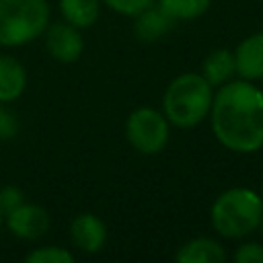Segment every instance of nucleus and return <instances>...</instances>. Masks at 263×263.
Masks as SVG:
<instances>
[{
    "instance_id": "1",
    "label": "nucleus",
    "mask_w": 263,
    "mask_h": 263,
    "mask_svg": "<svg viewBox=\"0 0 263 263\" xmlns=\"http://www.w3.org/2000/svg\"><path fill=\"white\" fill-rule=\"evenodd\" d=\"M210 125L230 152L253 154L263 148V90L245 78H232L214 90Z\"/></svg>"
},
{
    "instance_id": "2",
    "label": "nucleus",
    "mask_w": 263,
    "mask_h": 263,
    "mask_svg": "<svg viewBox=\"0 0 263 263\" xmlns=\"http://www.w3.org/2000/svg\"><path fill=\"white\" fill-rule=\"evenodd\" d=\"M214 90L216 88L199 72L179 74L164 88L162 113L168 123L179 129L197 127L210 115Z\"/></svg>"
},
{
    "instance_id": "3",
    "label": "nucleus",
    "mask_w": 263,
    "mask_h": 263,
    "mask_svg": "<svg viewBox=\"0 0 263 263\" xmlns=\"http://www.w3.org/2000/svg\"><path fill=\"white\" fill-rule=\"evenodd\" d=\"M263 218V199L249 187H230L222 191L210 210L214 230L228 240L245 238L259 230Z\"/></svg>"
},
{
    "instance_id": "4",
    "label": "nucleus",
    "mask_w": 263,
    "mask_h": 263,
    "mask_svg": "<svg viewBox=\"0 0 263 263\" xmlns=\"http://www.w3.org/2000/svg\"><path fill=\"white\" fill-rule=\"evenodd\" d=\"M49 14L47 0H0V47H21L39 39Z\"/></svg>"
},
{
    "instance_id": "5",
    "label": "nucleus",
    "mask_w": 263,
    "mask_h": 263,
    "mask_svg": "<svg viewBox=\"0 0 263 263\" xmlns=\"http://www.w3.org/2000/svg\"><path fill=\"white\" fill-rule=\"evenodd\" d=\"M125 138L140 154H158L171 138V123L162 111L154 107H138L125 119Z\"/></svg>"
},
{
    "instance_id": "6",
    "label": "nucleus",
    "mask_w": 263,
    "mask_h": 263,
    "mask_svg": "<svg viewBox=\"0 0 263 263\" xmlns=\"http://www.w3.org/2000/svg\"><path fill=\"white\" fill-rule=\"evenodd\" d=\"M43 41L47 53L60 64H74L80 60L84 51V39L80 35V29H76L66 21L47 25L43 33Z\"/></svg>"
},
{
    "instance_id": "7",
    "label": "nucleus",
    "mask_w": 263,
    "mask_h": 263,
    "mask_svg": "<svg viewBox=\"0 0 263 263\" xmlns=\"http://www.w3.org/2000/svg\"><path fill=\"white\" fill-rule=\"evenodd\" d=\"M4 222L12 236L21 240H37L49 228V214L37 203L23 201L18 208L4 216Z\"/></svg>"
},
{
    "instance_id": "8",
    "label": "nucleus",
    "mask_w": 263,
    "mask_h": 263,
    "mask_svg": "<svg viewBox=\"0 0 263 263\" xmlns=\"http://www.w3.org/2000/svg\"><path fill=\"white\" fill-rule=\"evenodd\" d=\"M70 240L78 251L95 255L107 242V226L99 216L82 212L70 222Z\"/></svg>"
},
{
    "instance_id": "9",
    "label": "nucleus",
    "mask_w": 263,
    "mask_h": 263,
    "mask_svg": "<svg viewBox=\"0 0 263 263\" xmlns=\"http://www.w3.org/2000/svg\"><path fill=\"white\" fill-rule=\"evenodd\" d=\"M236 76L245 80H263V31L245 37L234 49Z\"/></svg>"
},
{
    "instance_id": "10",
    "label": "nucleus",
    "mask_w": 263,
    "mask_h": 263,
    "mask_svg": "<svg viewBox=\"0 0 263 263\" xmlns=\"http://www.w3.org/2000/svg\"><path fill=\"white\" fill-rule=\"evenodd\" d=\"M27 90V70L25 66L8 55L0 53V105L14 103Z\"/></svg>"
},
{
    "instance_id": "11",
    "label": "nucleus",
    "mask_w": 263,
    "mask_h": 263,
    "mask_svg": "<svg viewBox=\"0 0 263 263\" xmlns=\"http://www.w3.org/2000/svg\"><path fill=\"white\" fill-rule=\"evenodd\" d=\"M226 259L224 247L208 236H197L187 240L175 253V261L179 263H222Z\"/></svg>"
},
{
    "instance_id": "12",
    "label": "nucleus",
    "mask_w": 263,
    "mask_h": 263,
    "mask_svg": "<svg viewBox=\"0 0 263 263\" xmlns=\"http://www.w3.org/2000/svg\"><path fill=\"white\" fill-rule=\"evenodd\" d=\"M173 25L175 21L156 2L134 16V33L142 41H156L164 37Z\"/></svg>"
},
{
    "instance_id": "13",
    "label": "nucleus",
    "mask_w": 263,
    "mask_h": 263,
    "mask_svg": "<svg viewBox=\"0 0 263 263\" xmlns=\"http://www.w3.org/2000/svg\"><path fill=\"white\" fill-rule=\"evenodd\" d=\"M214 88L226 84L236 76V64H234V51L232 49H214L210 51L203 62H201V72H199Z\"/></svg>"
},
{
    "instance_id": "14",
    "label": "nucleus",
    "mask_w": 263,
    "mask_h": 263,
    "mask_svg": "<svg viewBox=\"0 0 263 263\" xmlns=\"http://www.w3.org/2000/svg\"><path fill=\"white\" fill-rule=\"evenodd\" d=\"M60 14L76 29H88L101 14V0H58Z\"/></svg>"
},
{
    "instance_id": "15",
    "label": "nucleus",
    "mask_w": 263,
    "mask_h": 263,
    "mask_svg": "<svg viewBox=\"0 0 263 263\" xmlns=\"http://www.w3.org/2000/svg\"><path fill=\"white\" fill-rule=\"evenodd\" d=\"M156 4L177 23V21H195L203 16L212 0H156Z\"/></svg>"
},
{
    "instance_id": "16",
    "label": "nucleus",
    "mask_w": 263,
    "mask_h": 263,
    "mask_svg": "<svg viewBox=\"0 0 263 263\" xmlns=\"http://www.w3.org/2000/svg\"><path fill=\"white\" fill-rule=\"evenodd\" d=\"M25 261L27 263H72L74 255L64 247L47 245V247H37L29 251L25 255Z\"/></svg>"
},
{
    "instance_id": "17",
    "label": "nucleus",
    "mask_w": 263,
    "mask_h": 263,
    "mask_svg": "<svg viewBox=\"0 0 263 263\" xmlns=\"http://www.w3.org/2000/svg\"><path fill=\"white\" fill-rule=\"evenodd\" d=\"M156 0H101V4H107L113 12L123 16H136L144 8L152 6Z\"/></svg>"
},
{
    "instance_id": "18",
    "label": "nucleus",
    "mask_w": 263,
    "mask_h": 263,
    "mask_svg": "<svg viewBox=\"0 0 263 263\" xmlns=\"http://www.w3.org/2000/svg\"><path fill=\"white\" fill-rule=\"evenodd\" d=\"M25 201V193L16 185H4L0 187V212L2 216L10 214L14 208H18Z\"/></svg>"
},
{
    "instance_id": "19",
    "label": "nucleus",
    "mask_w": 263,
    "mask_h": 263,
    "mask_svg": "<svg viewBox=\"0 0 263 263\" xmlns=\"http://www.w3.org/2000/svg\"><path fill=\"white\" fill-rule=\"evenodd\" d=\"M236 263H263V245L261 242H242L234 251Z\"/></svg>"
},
{
    "instance_id": "20",
    "label": "nucleus",
    "mask_w": 263,
    "mask_h": 263,
    "mask_svg": "<svg viewBox=\"0 0 263 263\" xmlns=\"http://www.w3.org/2000/svg\"><path fill=\"white\" fill-rule=\"evenodd\" d=\"M18 129V121L16 117L6 111V109H0V138H12Z\"/></svg>"
},
{
    "instance_id": "21",
    "label": "nucleus",
    "mask_w": 263,
    "mask_h": 263,
    "mask_svg": "<svg viewBox=\"0 0 263 263\" xmlns=\"http://www.w3.org/2000/svg\"><path fill=\"white\" fill-rule=\"evenodd\" d=\"M2 224H4V216H2V212H0V230H2Z\"/></svg>"
},
{
    "instance_id": "22",
    "label": "nucleus",
    "mask_w": 263,
    "mask_h": 263,
    "mask_svg": "<svg viewBox=\"0 0 263 263\" xmlns=\"http://www.w3.org/2000/svg\"><path fill=\"white\" fill-rule=\"evenodd\" d=\"M259 230H261V234H263V218H261V224H259Z\"/></svg>"
},
{
    "instance_id": "23",
    "label": "nucleus",
    "mask_w": 263,
    "mask_h": 263,
    "mask_svg": "<svg viewBox=\"0 0 263 263\" xmlns=\"http://www.w3.org/2000/svg\"><path fill=\"white\" fill-rule=\"evenodd\" d=\"M259 195H261V199H263V185H261V193H259Z\"/></svg>"
}]
</instances>
